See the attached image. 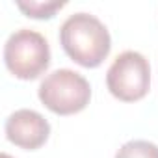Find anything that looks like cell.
<instances>
[{"instance_id":"obj_1","label":"cell","mask_w":158,"mask_h":158,"mask_svg":"<svg viewBox=\"0 0 158 158\" xmlns=\"http://www.w3.org/2000/svg\"><path fill=\"white\" fill-rule=\"evenodd\" d=\"M60 43L65 54L82 67H99L112 48L108 28L89 13L69 15L60 28Z\"/></svg>"},{"instance_id":"obj_2","label":"cell","mask_w":158,"mask_h":158,"mask_svg":"<svg viewBox=\"0 0 158 158\" xmlns=\"http://www.w3.org/2000/svg\"><path fill=\"white\" fill-rule=\"evenodd\" d=\"M39 101L58 115L82 112L91 99V86L86 78L71 69H58L45 76L37 89Z\"/></svg>"},{"instance_id":"obj_3","label":"cell","mask_w":158,"mask_h":158,"mask_svg":"<svg viewBox=\"0 0 158 158\" xmlns=\"http://www.w3.org/2000/svg\"><path fill=\"white\" fill-rule=\"evenodd\" d=\"M4 63L21 80H34L50 65L48 41L35 30L21 28L13 32L4 45Z\"/></svg>"},{"instance_id":"obj_4","label":"cell","mask_w":158,"mask_h":158,"mask_svg":"<svg viewBox=\"0 0 158 158\" xmlns=\"http://www.w3.org/2000/svg\"><path fill=\"white\" fill-rule=\"evenodd\" d=\"M106 86L108 91L123 102L143 99L151 86L149 61L136 50L121 52L106 73Z\"/></svg>"},{"instance_id":"obj_5","label":"cell","mask_w":158,"mask_h":158,"mask_svg":"<svg viewBox=\"0 0 158 158\" xmlns=\"http://www.w3.org/2000/svg\"><path fill=\"white\" fill-rule=\"evenodd\" d=\"M4 130H6V138L17 147L26 151H35L41 145H45V141L48 139L50 125L39 112L23 108L13 112L6 119Z\"/></svg>"},{"instance_id":"obj_6","label":"cell","mask_w":158,"mask_h":158,"mask_svg":"<svg viewBox=\"0 0 158 158\" xmlns=\"http://www.w3.org/2000/svg\"><path fill=\"white\" fill-rule=\"evenodd\" d=\"M65 2L60 0H17V8L32 19H52L58 10H61Z\"/></svg>"},{"instance_id":"obj_7","label":"cell","mask_w":158,"mask_h":158,"mask_svg":"<svg viewBox=\"0 0 158 158\" xmlns=\"http://www.w3.org/2000/svg\"><path fill=\"white\" fill-rule=\"evenodd\" d=\"M115 158H158V145L147 139H132L117 151Z\"/></svg>"},{"instance_id":"obj_8","label":"cell","mask_w":158,"mask_h":158,"mask_svg":"<svg viewBox=\"0 0 158 158\" xmlns=\"http://www.w3.org/2000/svg\"><path fill=\"white\" fill-rule=\"evenodd\" d=\"M0 158H11L10 154H6V152H2V156H0Z\"/></svg>"}]
</instances>
